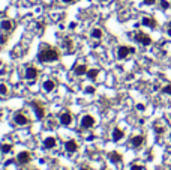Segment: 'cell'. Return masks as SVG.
<instances>
[{"instance_id": "23", "label": "cell", "mask_w": 171, "mask_h": 170, "mask_svg": "<svg viewBox=\"0 0 171 170\" xmlns=\"http://www.w3.org/2000/svg\"><path fill=\"white\" fill-rule=\"evenodd\" d=\"M6 93H8V86L5 83H2L0 84V95H6Z\"/></svg>"}, {"instance_id": "27", "label": "cell", "mask_w": 171, "mask_h": 170, "mask_svg": "<svg viewBox=\"0 0 171 170\" xmlns=\"http://www.w3.org/2000/svg\"><path fill=\"white\" fill-rule=\"evenodd\" d=\"M8 41V35H0V44H6Z\"/></svg>"}, {"instance_id": "28", "label": "cell", "mask_w": 171, "mask_h": 170, "mask_svg": "<svg viewBox=\"0 0 171 170\" xmlns=\"http://www.w3.org/2000/svg\"><path fill=\"white\" fill-rule=\"evenodd\" d=\"M86 92H87V93H95V87H93V86L86 87Z\"/></svg>"}, {"instance_id": "9", "label": "cell", "mask_w": 171, "mask_h": 170, "mask_svg": "<svg viewBox=\"0 0 171 170\" xmlns=\"http://www.w3.org/2000/svg\"><path fill=\"white\" fill-rule=\"evenodd\" d=\"M17 161L20 164H27L30 161V154H29V152H26V150L20 152V154L17 155Z\"/></svg>"}, {"instance_id": "3", "label": "cell", "mask_w": 171, "mask_h": 170, "mask_svg": "<svg viewBox=\"0 0 171 170\" xmlns=\"http://www.w3.org/2000/svg\"><path fill=\"white\" fill-rule=\"evenodd\" d=\"M131 53V54H134L135 53V48L134 47H126V45H120L119 48H117V57L119 59H125L126 56H128Z\"/></svg>"}, {"instance_id": "37", "label": "cell", "mask_w": 171, "mask_h": 170, "mask_svg": "<svg viewBox=\"0 0 171 170\" xmlns=\"http://www.w3.org/2000/svg\"><path fill=\"white\" fill-rule=\"evenodd\" d=\"M170 122H171V118H170Z\"/></svg>"}, {"instance_id": "16", "label": "cell", "mask_w": 171, "mask_h": 170, "mask_svg": "<svg viewBox=\"0 0 171 170\" xmlns=\"http://www.w3.org/2000/svg\"><path fill=\"white\" fill-rule=\"evenodd\" d=\"M0 26H2V30H5V32H11L14 29V24L11 20H3Z\"/></svg>"}, {"instance_id": "36", "label": "cell", "mask_w": 171, "mask_h": 170, "mask_svg": "<svg viewBox=\"0 0 171 170\" xmlns=\"http://www.w3.org/2000/svg\"><path fill=\"white\" fill-rule=\"evenodd\" d=\"M0 66H2V60H0Z\"/></svg>"}, {"instance_id": "33", "label": "cell", "mask_w": 171, "mask_h": 170, "mask_svg": "<svg viewBox=\"0 0 171 170\" xmlns=\"http://www.w3.org/2000/svg\"><path fill=\"white\" fill-rule=\"evenodd\" d=\"M168 36L171 38V27H168Z\"/></svg>"}, {"instance_id": "24", "label": "cell", "mask_w": 171, "mask_h": 170, "mask_svg": "<svg viewBox=\"0 0 171 170\" xmlns=\"http://www.w3.org/2000/svg\"><path fill=\"white\" fill-rule=\"evenodd\" d=\"M161 8H162V9H168V8H170V2H168V0H161Z\"/></svg>"}, {"instance_id": "17", "label": "cell", "mask_w": 171, "mask_h": 170, "mask_svg": "<svg viewBox=\"0 0 171 170\" xmlns=\"http://www.w3.org/2000/svg\"><path fill=\"white\" fill-rule=\"evenodd\" d=\"M54 146H56V139H54V137L45 139V141H44V148L45 149H53Z\"/></svg>"}, {"instance_id": "12", "label": "cell", "mask_w": 171, "mask_h": 170, "mask_svg": "<svg viewBox=\"0 0 171 170\" xmlns=\"http://www.w3.org/2000/svg\"><path fill=\"white\" fill-rule=\"evenodd\" d=\"M123 137H125V132H123L120 128H114V130H113V134H111L113 141H120Z\"/></svg>"}, {"instance_id": "7", "label": "cell", "mask_w": 171, "mask_h": 170, "mask_svg": "<svg viewBox=\"0 0 171 170\" xmlns=\"http://www.w3.org/2000/svg\"><path fill=\"white\" fill-rule=\"evenodd\" d=\"M38 74H39V71H38V68H35V66H29L26 69V78L27 80H36L38 78Z\"/></svg>"}, {"instance_id": "15", "label": "cell", "mask_w": 171, "mask_h": 170, "mask_svg": "<svg viewBox=\"0 0 171 170\" xmlns=\"http://www.w3.org/2000/svg\"><path fill=\"white\" fill-rule=\"evenodd\" d=\"M87 66L86 65H77L75 66V69H74V72H75V75H84V74H87Z\"/></svg>"}, {"instance_id": "13", "label": "cell", "mask_w": 171, "mask_h": 170, "mask_svg": "<svg viewBox=\"0 0 171 170\" xmlns=\"http://www.w3.org/2000/svg\"><path fill=\"white\" fill-rule=\"evenodd\" d=\"M65 148H66V150L69 152V154H74V152L78 149L77 141H75V140H68V141L65 143Z\"/></svg>"}, {"instance_id": "4", "label": "cell", "mask_w": 171, "mask_h": 170, "mask_svg": "<svg viewBox=\"0 0 171 170\" xmlns=\"http://www.w3.org/2000/svg\"><path fill=\"white\" fill-rule=\"evenodd\" d=\"M32 107H33V110H35V113H36V118H38L39 121L44 119V116H45V109L41 105V102L33 101V102H32Z\"/></svg>"}, {"instance_id": "29", "label": "cell", "mask_w": 171, "mask_h": 170, "mask_svg": "<svg viewBox=\"0 0 171 170\" xmlns=\"http://www.w3.org/2000/svg\"><path fill=\"white\" fill-rule=\"evenodd\" d=\"M131 170H143V166H140V164H134V166L131 167Z\"/></svg>"}, {"instance_id": "11", "label": "cell", "mask_w": 171, "mask_h": 170, "mask_svg": "<svg viewBox=\"0 0 171 170\" xmlns=\"http://www.w3.org/2000/svg\"><path fill=\"white\" fill-rule=\"evenodd\" d=\"M144 136H135V137H132L131 139V145L134 146V148H141L143 145H144Z\"/></svg>"}, {"instance_id": "18", "label": "cell", "mask_w": 171, "mask_h": 170, "mask_svg": "<svg viewBox=\"0 0 171 170\" xmlns=\"http://www.w3.org/2000/svg\"><path fill=\"white\" fill-rule=\"evenodd\" d=\"M141 23H143L144 26H147V27H152V29L156 27V21L153 20V18H149V17H144Z\"/></svg>"}, {"instance_id": "6", "label": "cell", "mask_w": 171, "mask_h": 170, "mask_svg": "<svg viewBox=\"0 0 171 170\" xmlns=\"http://www.w3.org/2000/svg\"><path fill=\"white\" fill-rule=\"evenodd\" d=\"M14 122L17 125H27L29 123V118H26V114H23L21 111H18L14 114Z\"/></svg>"}, {"instance_id": "2", "label": "cell", "mask_w": 171, "mask_h": 170, "mask_svg": "<svg viewBox=\"0 0 171 170\" xmlns=\"http://www.w3.org/2000/svg\"><path fill=\"white\" fill-rule=\"evenodd\" d=\"M135 41L143 44V45H146V47L152 44V38L149 36V35L143 33V32H137V33H135Z\"/></svg>"}, {"instance_id": "20", "label": "cell", "mask_w": 171, "mask_h": 170, "mask_svg": "<svg viewBox=\"0 0 171 170\" xmlns=\"http://www.w3.org/2000/svg\"><path fill=\"white\" fill-rule=\"evenodd\" d=\"M63 45H65V48H66L68 51H72V50H74V47H72L74 44H72V41H71L69 38H65V41H63Z\"/></svg>"}, {"instance_id": "35", "label": "cell", "mask_w": 171, "mask_h": 170, "mask_svg": "<svg viewBox=\"0 0 171 170\" xmlns=\"http://www.w3.org/2000/svg\"><path fill=\"white\" fill-rule=\"evenodd\" d=\"M168 27H171V21H170V23H168Z\"/></svg>"}, {"instance_id": "25", "label": "cell", "mask_w": 171, "mask_h": 170, "mask_svg": "<svg viewBox=\"0 0 171 170\" xmlns=\"http://www.w3.org/2000/svg\"><path fill=\"white\" fill-rule=\"evenodd\" d=\"M162 92H164V93H167V95H171V84L165 86L164 89H162Z\"/></svg>"}, {"instance_id": "32", "label": "cell", "mask_w": 171, "mask_h": 170, "mask_svg": "<svg viewBox=\"0 0 171 170\" xmlns=\"http://www.w3.org/2000/svg\"><path fill=\"white\" fill-rule=\"evenodd\" d=\"M62 2H65V3H74L75 0H62Z\"/></svg>"}, {"instance_id": "5", "label": "cell", "mask_w": 171, "mask_h": 170, "mask_svg": "<svg viewBox=\"0 0 171 170\" xmlns=\"http://www.w3.org/2000/svg\"><path fill=\"white\" fill-rule=\"evenodd\" d=\"M95 125V119H93V116H90V114H86L81 118V127L83 128H92Z\"/></svg>"}, {"instance_id": "31", "label": "cell", "mask_w": 171, "mask_h": 170, "mask_svg": "<svg viewBox=\"0 0 171 170\" xmlns=\"http://www.w3.org/2000/svg\"><path fill=\"white\" fill-rule=\"evenodd\" d=\"M146 107H144V104H137V110H140V111H143Z\"/></svg>"}, {"instance_id": "26", "label": "cell", "mask_w": 171, "mask_h": 170, "mask_svg": "<svg viewBox=\"0 0 171 170\" xmlns=\"http://www.w3.org/2000/svg\"><path fill=\"white\" fill-rule=\"evenodd\" d=\"M155 130L158 134H164L165 132V128H162V127H158V125H155Z\"/></svg>"}, {"instance_id": "19", "label": "cell", "mask_w": 171, "mask_h": 170, "mask_svg": "<svg viewBox=\"0 0 171 170\" xmlns=\"http://www.w3.org/2000/svg\"><path fill=\"white\" fill-rule=\"evenodd\" d=\"M98 74H99V69H98V68H92V69L87 71V77H89L90 80H95V78L98 77Z\"/></svg>"}, {"instance_id": "21", "label": "cell", "mask_w": 171, "mask_h": 170, "mask_svg": "<svg viewBox=\"0 0 171 170\" xmlns=\"http://www.w3.org/2000/svg\"><path fill=\"white\" fill-rule=\"evenodd\" d=\"M92 38L101 39V38H102V30H101V29H93V30H92Z\"/></svg>"}, {"instance_id": "1", "label": "cell", "mask_w": 171, "mask_h": 170, "mask_svg": "<svg viewBox=\"0 0 171 170\" xmlns=\"http://www.w3.org/2000/svg\"><path fill=\"white\" fill-rule=\"evenodd\" d=\"M60 57V53L56 50V48H51L48 45L42 47V50L38 53V59L41 62H54Z\"/></svg>"}, {"instance_id": "22", "label": "cell", "mask_w": 171, "mask_h": 170, "mask_svg": "<svg viewBox=\"0 0 171 170\" xmlns=\"http://www.w3.org/2000/svg\"><path fill=\"white\" fill-rule=\"evenodd\" d=\"M11 149H12V146L9 145V143H5V145L2 146V152H3V154H8V152H11Z\"/></svg>"}, {"instance_id": "34", "label": "cell", "mask_w": 171, "mask_h": 170, "mask_svg": "<svg viewBox=\"0 0 171 170\" xmlns=\"http://www.w3.org/2000/svg\"><path fill=\"white\" fill-rule=\"evenodd\" d=\"M80 170H90V169H89V167H81Z\"/></svg>"}, {"instance_id": "30", "label": "cell", "mask_w": 171, "mask_h": 170, "mask_svg": "<svg viewBox=\"0 0 171 170\" xmlns=\"http://www.w3.org/2000/svg\"><path fill=\"white\" fill-rule=\"evenodd\" d=\"M144 3H146V5H155L156 0H144Z\"/></svg>"}, {"instance_id": "14", "label": "cell", "mask_w": 171, "mask_h": 170, "mask_svg": "<svg viewBox=\"0 0 171 170\" xmlns=\"http://www.w3.org/2000/svg\"><path fill=\"white\" fill-rule=\"evenodd\" d=\"M42 87H44L45 92H53L54 89H56V83H54L53 80H45L44 84H42Z\"/></svg>"}, {"instance_id": "10", "label": "cell", "mask_w": 171, "mask_h": 170, "mask_svg": "<svg viewBox=\"0 0 171 170\" xmlns=\"http://www.w3.org/2000/svg\"><path fill=\"white\" fill-rule=\"evenodd\" d=\"M108 158H110V161H111V163H114V164L122 163V160H123V157H122L120 152H116V150L110 152V154H108Z\"/></svg>"}, {"instance_id": "8", "label": "cell", "mask_w": 171, "mask_h": 170, "mask_svg": "<svg viewBox=\"0 0 171 170\" xmlns=\"http://www.w3.org/2000/svg\"><path fill=\"white\" fill-rule=\"evenodd\" d=\"M60 123L65 125V127H69V125L72 123V114L69 111H63L60 114Z\"/></svg>"}]
</instances>
